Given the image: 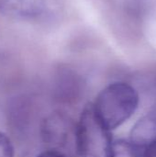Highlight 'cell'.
<instances>
[{"label":"cell","mask_w":156,"mask_h":157,"mask_svg":"<svg viewBox=\"0 0 156 157\" xmlns=\"http://www.w3.org/2000/svg\"><path fill=\"white\" fill-rule=\"evenodd\" d=\"M37 157H66L62 152L56 149H50L40 153Z\"/></svg>","instance_id":"obj_10"},{"label":"cell","mask_w":156,"mask_h":157,"mask_svg":"<svg viewBox=\"0 0 156 157\" xmlns=\"http://www.w3.org/2000/svg\"><path fill=\"white\" fill-rule=\"evenodd\" d=\"M141 157H156V139L143 150Z\"/></svg>","instance_id":"obj_9"},{"label":"cell","mask_w":156,"mask_h":157,"mask_svg":"<svg viewBox=\"0 0 156 157\" xmlns=\"http://www.w3.org/2000/svg\"><path fill=\"white\" fill-rule=\"evenodd\" d=\"M49 0H0V13L15 19L40 20L49 12Z\"/></svg>","instance_id":"obj_4"},{"label":"cell","mask_w":156,"mask_h":157,"mask_svg":"<svg viewBox=\"0 0 156 157\" xmlns=\"http://www.w3.org/2000/svg\"><path fill=\"white\" fill-rule=\"evenodd\" d=\"M76 128L73 121L63 112L54 111L43 119L40 124L42 141L53 149L67 147L76 141Z\"/></svg>","instance_id":"obj_3"},{"label":"cell","mask_w":156,"mask_h":157,"mask_svg":"<svg viewBox=\"0 0 156 157\" xmlns=\"http://www.w3.org/2000/svg\"><path fill=\"white\" fill-rule=\"evenodd\" d=\"M156 139V109L148 113L132 127L130 141L139 149H145Z\"/></svg>","instance_id":"obj_6"},{"label":"cell","mask_w":156,"mask_h":157,"mask_svg":"<svg viewBox=\"0 0 156 157\" xmlns=\"http://www.w3.org/2000/svg\"><path fill=\"white\" fill-rule=\"evenodd\" d=\"M139 105V95L131 85L116 82L105 87L93 104L96 115L108 130L123 124L135 112Z\"/></svg>","instance_id":"obj_1"},{"label":"cell","mask_w":156,"mask_h":157,"mask_svg":"<svg viewBox=\"0 0 156 157\" xmlns=\"http://www.w3.org/2000/svg\"><path fill=\"white\" fill-rule=\"evenodd\" d=\"M140 149L131 141L119 140L112 142L109 151V157H141Z\"/></svg>","instance_id":"obj_7"},{"label":"cell","mask_w":156,"mask_h":157,"mask_svg":"<svg viewBox=\"0 0 156 157\" xmlns=\"http://www.w3.org/2000/svg\"><path fill=\"white\" fill-rule=\"evenodd\" d=\"M83 91V82L74 72L61 69L56 75L54 97L61 103H73L79 99Z\"/></svg>","instance_id":"obj_5"},{"label":"cell","mask_w":156,"mask_h":157,"mask_svg":"<svg viewBox=\"0 0 156 157\" xmlns=\"http://www.w3.org/2000/svg\"><path fill=\"white\" fill-rule=\"evenodd\" d=\"M96 115L93 104L83 110L76 128L75 148L80 157H109L111 137Z\"/></svg>","instance_id":"obj_2"},{"label":"cell","mask_w":156,"mask_h":157,"mask_svg":"<svg viewBox=\"0 0 156 157\" xmlns=\"http://www.w3.org/2000/svg\"><path fill=\"white\" fill-rule=\"evenodd\" d=\"M15 150L11 140L0 132V157H14Z\"/></svg>","instance_id":"obj_8"}]
</instances>
